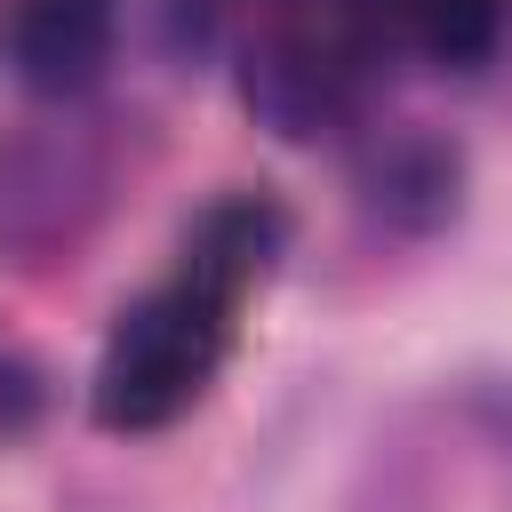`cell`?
<instances>
[{"instance_id": "obj_1", "label": "cell", "mask_w": 512, "mask_h": 512, "mask_svg": "<svg viewBox=\"0 0 512 512\" xmlns=\"http://www.w3.org/2000/svg\"><path fill=\"white\" fill-rule=\"evenodd\" d=\"M280 256H288V208L272 192H216L184 224L176 264L112 312L88 368V416L128 440L192 416L224 376L240 344V312L280 272Z\"/></svg>"}, {"instance_id": "obj_2", "label": "cell", "mask_w": 512, "mask_h": 512, "mask_svg": "<svg viewBox=\"0 0 512 512\" xmlns=\"http://www.w3.org/2000/svg\"><path fill=\"white\" fill-rule=\"evenodd\" d=\"M232 88L280 144L368 128L400 56L384 0H216Z\"/></svg>"}, {"instance_id": "obj_3", "label": "cell", "mask_w": 512, "mask_h": 512, "mask_svg": "<svg viewBox=\"0 0 512 512\" xmlns=\"http://www.w3.org/2000/svg\"><path fill=\"white\" fill-rule=\"evenodd\" d=\"M112 176H120L112 120H96L88 104H56V120H32L0 152V240L16 256L72 248L104 216Z\"/></svg>"}, {"instance_id": "obj_4", "label": "cell", "mask_w": 512, "mask_h": 512, "mask_svg": "<svg viewBox=\"0 0 512 512\" xmlns=\"http://www.w3.org/2000/svg\"><path fill=\"white\" fill-rule=\"evenodd\" d=\"M120 48V0H0V72L40 104H80Z\"/></svg>"}, {"instance_id": "obj_5", "label": "cell", "mask_w": 512, "mask_h": 512, "mask_svg": "<svg viewBox=\"0 0 512 512\" xmlns=\"http://www.w3.org/2000/svg\"><path fill=\"white\" fill-rule=\"evenodd\" d=\"M360 208L392 232H440L464 208V152L424 120H368L352 160Z\"/></svg>"}, {"instance_id": "obj_6", "label": "cell", "mask_w": 512, "mask_h": 512, "mask_svg": "<svg viewBox=\"0 0 512 512\" xmlns=\"http://www.w3.org/2000/svg\"><path fill=\"white\" fill-rule=\"evenodd\" d=\"M384 8L400 32V56H432L448 72H472L512 40V0H384Z\"/></svg>"}]
</instances>
